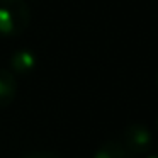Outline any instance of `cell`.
I'll return each instance as SVG.
<instances>
[{
	"mask_svg": "<svg viewBox=\"0 0 158 158\" xmlns=\"http://www.w3.org/2000/svg\"><path fill=\"white\" fill-rule=\"evenodd\" d=\"M31 10L24 0H0V36H19L29 27Z\"/></svg>",
	"mask_w": 158,
	"mask_h": 158,
	"instance_id": "6da1fadb",
	"label": "cell"
},
{
	"mask_svg": "<svg viewBox=\"0 0 158 158\" xmlns=\"http://www.w3.org/2000/svg\"><path fill=\"white\" fill-rule=\"evenodd\" d=\"M123 143L133 155H141L153 150L155 136L144 124L133 123L123 131Z\"/></svg>",
	"mask_w": 158,
	"mask_h": 158,
	"instance_id": "7a4b0ae2",
	"label": "cell"
},
{
	"mask_svg": "<svg viewBox=\"0 0 158 158\" xmlns=\"http://www.w3.org/2000/svg\"><path fill=\"white\" fill-rule=\"evenodd\" d=\"M17 94V82L12 72L0 68V109L9 107L15 99Z\"/></svg>",
	"mask_w": 158,
	"mask_h": 158,
	"instance_id": "3957f363",
	"label": "cell"
},
{
	"mask_svg": "<svg viewBox=\"0 0 158 158\" xmlns=\"http://www.w3.org/2000/svg\"><path fill=\"white\" fill-rule=\"evenodd\" d=\"M134 156L136 155H133L124 146L123 141H117V139L106 141L94 155V158H134Z\"/></svg>",
	"mask_w": 158,
	"mask_h": 158,
	"instance_id": "277c9868",
	"label": "cell"
},
{
	"mask_svg": "<svg viewBox=\"0 0 158 158\" xmlns=\"http://www.w3.org/2000/svg\"><path fill=\"white\" fill-rule=\"evenodd\" d=\"M10 66L14 72H19V73H29L34 70L36 66V56L32 51L29 49H19L12 55L10 58Z\"/></svg>",
	"mask_w": 158,
	"mask_h": 158,
	"instance_id": "5b68a950",
	"label": "cell"
},
{
	"mask_svg": "<svg viewBox=\"0 0 158 158\" xmlns=\"http://www.w3.org/2000/svg\"><path fill=\"white\" fill-rule=\"evenodd\" d=\"M24 158H63V156L56 151H34V153L26 155Z\"/></svg>",
	"mask_w": 158,
	"mask_h": 158,
	"instance_id": "8992f818",
	"label": "cell"
},
{
	"mask_svg": "<svg viewBox=\"0 0 158 158\" xmlns=\"http://www.w3.org/2000/svg\"><path fill=\"white\" fill-rule=\"evenodd\" d=\"M146 158H158V153H155V155H148Z\"/></svg>",
	"mask_w": 158,
	"mask_h": 158,
	"instance_id": "52a82bcc",
	"label": "cell"
},
{
	"mask_svg": "<svg viewBox=\"0 0 158 158\" xmlns=\"http://www.w3.org/2000/svg\"><path fill=\"white\" fill-rule=\"evenodd\" d=\"M156 89H158V72H156Z\"/></svg>",
	"mask_w": 158,
	"mask_h": 158,
	"instance_id": "ba28073f",
	"label": "cell"
}]
</instances>
